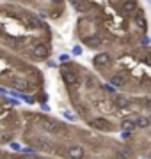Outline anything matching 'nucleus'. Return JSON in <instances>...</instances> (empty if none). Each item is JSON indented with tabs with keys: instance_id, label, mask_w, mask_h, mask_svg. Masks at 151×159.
I'll use <instances>...</instances> for the list:
<instances>
[{
	"instance_id": "nucleus-14",
	"label": "nucleus",
	"mask_w": 151,
	"mask_h": 159,
	"mask_svg": "<svg viewBox=\"0 0 151 159\" xmlns=\"http://www.w3.org/2000/svg\"><path fill=\"white\" fill-rule=\"evenodd\" d=\"M135 127H137V125H135V119H126V120H123V129H124V131H130V133H132Z\"/></svg>"
},
{
	"instance_id": "nucleus-19",
	"label": "nucleus",
	"mask_w": 151,
	"mask_h": 159,
	"mask_svg": "<svg viewBox=\"0 0 151 159\" xmlns=\"http://www.w3.org/2000/svg\"><path fill=\"white\" fill-rule=\"evenodd\" d=\"M23 159H39V157H37V156H34V154L27 152V154H25V156H23Z\"/></svg>"
},
{
	"instance_id": "nucleus-13",
	"label": "nucleus",
	"mask_w": 151,
	"mask_h": 159,
	"mask_svg": "<svg viewBox=\"0 0 151 159\" xmlns=\"http://www.w3.org/2000/svg\"><path fill=\"white\" fill-rule=\"evenodd\" d=\"M117 157L119 159H134V152H132L130 148H121V150L117 152Z\"/></svg>"
},
{
	"instance_id": "nucleus-1",
	"label": "nucleus",
	"mask_w": 151,
	"mask_h": 159,
	"mask_svg": "<svg viewBox=\"0 0 151 159\" xmlns=\"http://www.w3.org/2000/svg\"><path fill=\"white\" fill-rule=\"evenodd\" d=\"M25 2H30V4H34V6L39 7V11L43 16H46V11H45V7L41 2H45V6L48 7V11H50V16L52 18H59L61 16V12H62V4L64 0H25Z\"/></svg>"
},
{
	"instance_id": "nucleus-20",
	"label": "nucleus",
	"mask_w": 151,
	"mask_h": 159,
	"mask_svg": "<svg viewBox=\"0 0 151 159\" xmlns=\"http://www.w3.org/2000/svg\"><path fill=\"white\" fill-rule=\"evenodd\" d=\"M82 53V48L80 46H75V48H73V55H80Z\"/></svg>"
},
{
	"instance_id": "nucleus-6",
	"label": "nucleus",
	"mask_w": 151,
	"mask_h": 159,
	"mask_svg": "<svg viewBox=\"0 0 151 159\" xmlns=\"http://www.w3.org/2000/svg\"><path fill=\"white\" fill-rule=\"evenodd\" d=\"M84 154H85V150H84L82 145H71V147L68 148V157L70 159H82Z\"/></svg>"
},
{
	"instance_id": "nucleus-9",
	"label": "nucleus",
	"mask_w": 151,
	"mask_h": 159,
	"mask_svg": "<svg viewBox=\"0 0 151 159\" xmlns=\"http://www.w3.org/2000/svg\"><path fill=\"white\" fill-rule=\"evenodd\" d=\"M124 83H126V78L123 76V74H114L110 78V85L116 87V89H121V87H124Z\"/></svg>"
},
{
	"instance_id": "nucleus-3",
	"label": "nucleus",
	"mask_w": 151,
	"mask_h": 159,
	"mask_svg": "<svg viewBox=\"0 0 151 159\" xmlns=\"http://www.w3.org/2000/svg\"><path fill=\"white\" fill-rule=\"evenodd\" d=\"M43 129L50 134H61L64 131V125L61 122H55V120H46V122H43Z\"/></svg>"
},
{
	"instance_id": "nucleus-10",
	"label": "nucleus",
	"mask_w": 151,
	"mask_h": 159,
	"mask_svg": "<svg viewBox=\"0 0 151 159\" xmlns=\"http://www.w3.org/2000/svg\"><path fill=\"white\" fill-rule=\"evenodd\" d=\"M135 23H137V27H139V29L146 30V16H144V12L140 11V9L135 11Z\"/></svg>"
},
{
	"instance_id": "nucleus-11",
	"label": "nucleus",
	"mask_w": 151,
	"mask_h": 159,
	"mask_svg": "<svg viewBox=\"0 0 151 159\" xmlns=\"http://www.w3.org/2000/svg\"><path fill=\"white\" fill-rule=\"evenodd\" d=\"M36 147L41 148V150H45V152H50V150H52V143L48 142L46 138H39L37 143H36Z\"/></svg>"
},
{
	"instance_id": "nucleus-5",
	"label": "nucleus",
	"mask_w": 151,
	"mask_h": 159,
	"mask_svg": "<svg viewBox=\"0 0 151 159\" xmlns=\"http://www.w3.org/2000/svg\"><path fill=\"white\" fill-rule=\"evenodd\" d=\"M110 55L109 53H98V55H94V58H93V64L96 66V67H105V66H109L110 64Z\"/></svg>"
},
{
	"instance_id": "nucleus-7",
	"label": "nucleus",
	"mask_w": 151,
	"mask_h": 159,
	"mask_svg": "<svg viewBox=\"0 0 151 159\" xmlns=\"http://www.w3.org/2000/svg\"><path fill=\"white\" fill-rule=\"evenodd\" d=\"M112 104H114V108L116 110H124L130 106V99L126 96H116L112 99Z\"/></svg>"
},
{
	"instance_id": "nucleus-16",
	"label": "nucleus",
	"mask_w": 151,
	"mask_h": 159,
	"mask_svg": "<svg viewBox=\"0 0 151 159\" xmlns=\"http://www.w3.org/2000/svg\"><path fill=\"white\" fill-rule=\"evenodd\" d=\"M14 87H16V89H22V90H25V89H27V83H25V81H20V80H16Z\"/></svg>"
},
{
	"instance_id": "nucleus-12",
	"label": "nucleus",
	"mask_w": 151,
	"mask_h": 159,
	"mask_svg": "<svg viewBox=\"0 0 151 159\" xmlns=\"http://www.w3.org/2000/svg\"><path fill=\"white\" fill-rule=\"evenodd\" d=\"M149 124H151V120L148 119V117H137V119H135V125H137V127H140V129L149 127Z\"/></svg>"
},
{
	"instance_id": "nucleus-8",
	"label": "nucleus",
	"mask_w": 151,
	"mask_h": 159,
	"mask_svg": "<svg viewBox=\"0 0 151 159\" xmlns=\"http://www.w3.org/2000/svg\"><path fill=\"white\" fill-rule=\"evenodd\" d=\"M93 127H96V129H101V131H110V122L105 119H94L93 122Z\"/></svg>"
},
{
	"instance_id": "nucleus-17",
	"label": "nucleus",
	"mask_w": 151,
	"mask_h": 159,
	"mask_svg": "<svg viewBox=\"0 0 151 159\" xmlns=\"http://www.w3.org/2000/svg\"><path fill=\"white\" fill-rule=\"evenodd\" d=\"M144 64H148V66H151V51L144 55Z\"/></svg>"
},
{
	"instance_id": "nucleus-21",
	"label": "nucleus",
	"mask_w": 151,
	"mask_h": 159,
	"mask_svg": "<svg viewBox=\"0 0 151 159\" xmlns=\"http://www.w3.org/2000/svg\"><path fill=\"white\" fill-rule=\"evenodd\" d=\"M146 108L151 111V99H148V101H146Z\"/></svg>"
},
{
	"instance_id": "nucleus-23",
	"label": "nucleus",
	"mask_w": 151,
	"mask_h": 159,
	"mask_svg": "<svg viewBox=\"0 0 151 159\" xmlns=\"http://www.w3.org/2000/svg\"><path fill=\"white\" fill-rule=\"evenodd\" d=\"M148 4H151V0H148Z\"/></svg>"
},
{
	"instance_id": "nucleus-22",
	"label": "nucleus",
	"mask_w": 151,
	"mask_h": 159,
	"mask_svg": "<svg viewBox=\"0 0 151 159\" xmlns=\"http://www.w3.org/2000/svg\"><path fill=\"white\" fill-rule=\"evenodd\" d=\"M68 58H70V57H68V55H61V60H62V62H66Z\"/></svg>"
},
{
	"instance_id": "nucleus-2",
	"label": "nucleus",
	"mask_w": 151,
	"mask_h": 159,
	"mask_svg": "<svg viewBox=\"0 0 151 159\" xmlns=\"http://www.w3.org/2000/svg\"><path fill=\"white\" fill-rule=\"evenodd\" d=\"M75 66H71V64H68V66H62L61 67V74H62V80L68 83V85H78V81H80V78H78V73H76Z\"/></svg>"
},
{
	"instance_id": "nucleus-18",
	"label": "nucleus",
	"mask_w": 151,
	"mask_h": 159,
	"mask_svg": "<svg viewBox=\"0 0 151 159\" xmlns=\"http://www.w3.org/2000/svg\"><path fill=\"white\" fill-rule=\"evenodd\" d=\"M140 44H142V46H148V44H149V37H148V35H144V37L140 39Z\"/></svg>"
},
{
	"instance_id": "nucleus-15",
	"label": "nucleus",
	"mask_w": 151,
	"mask_h": 159,
	"mask_svg": "<svg viewBox=\"0 0 151 159\" xmlns=\"http://www.w3.org/2000/svg\"><path fill=\"white\" fill-rule=\"evenodd\" d=\"M101 108H103V111H114V104H112V101H103Z\"/></svg>"
},
{
	"instance_id": "nucleus-4",
	"label": "nucleus",
	"mask_w": 151,
	"mask_h": 159,
	"mask_svg": "<svg viewBox=\"0 0 151 159\" xmlns=\"http://www.w3.org/2000/svg\"><path fill=\"white\" fill-rule=\"evenodd\" d=\"M48 53H50V50H48V46L45 44V43H36V44L32 46V55H34L36 58H39V60L46 58Z\"/></svg>"
}]
</instances>
